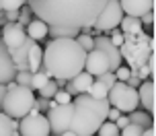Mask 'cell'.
I'll return each instance as SVG.
<instances>
[{
  "mask_svg": "<svg viewBox=\"0 0 156 136\" xmlns=\"http://www.w3.org/2000/svg\"><path fill=\"white\" fill-rule=\"evenodd\" d=\"M31 13L47 25L93 27L107 0H29Z\"/></svg>",
  "mask_w": 156,
  "mask_h": 136,
  "instance_id": "6da1fadb",
  "label": "cell"
},
{
  "mask_svg": "<svg viewBox=\"0 0 156 136\" xmlns=\"http://www.w3.org/2000/svg\"><path fill=\"white\" fill-rule=\"evenodd\" d=\"M86 52L76 39H51L43 52V68L55 80H70L84 70Z\"/></svg>",
  "mask_w": 156,
  "mask_h": 136,
  "instance_id": "7a4b0ae2",
  "label": "cell"
},
{
  "mask_svg": "<svg viewBox=\"0 0 156 136\" xmlns=\"http://www.w3.org/2000/svg\"><path fill=\"white\" fill-rule=\"evenodd\" d=\"M74 112H72L70 132L76 136H94L103 122H107V113L111 109L109 99H93L86 93L76 95L72 99Z\"/></svg>",
  "mask_w": 156,
  "mask_h": 136,
  "instance_id": "3957f363",
  "label": "cell"
},
{
  "mask_svg": "<svg viewBox=\"0 0 156 136\" xmlns=\"http://www.w3.org/2000/svg\"><path fill=\"white\" fill-rule=\"evenodd\" d=\"M33 105H35V95L31 89L19 87L15 80H10L6 85V95H4L0 112L12 120H21L33 109Z\"/></svg>",
  "mask_w": 156,
  "mask_h": 136,
  "instance_id": "277c9868",
  "label": "cell"
},
{
  "mask_svg": "<svg viewBox=\"0 0 156 136\" xmlns=\"http://www.w3.org/2000/svg\"><path fill=\"white\" fill-rule=\"evenodd\" d=\"M150 54H154V50L150 48V35H146L144 31L138 35H123V43L119 46V56L121 60H125V66L129 70L144 66Z\"/></svg>",
  "mask_w": 156,
  "mask_h": 136,
  "instance_id": "5b68a950",
  "label": "cell"
},
{
  "mask_svg": "<svg viewBox=\"0 0 156 136\" xmlns=\"http://www.w3.org/2000/svg\"><path fill=\"white\" fill-rule=\"evenodd\" d=\"M107 99H109L111 107L119 109L121 113H132L140 107V99H138V89H132L129 85L125 83H119L117 80L115 85L109 89L107 93Z\"/></svg>",
  "mask_w": 156,
  "mask_h": 136,
  "instance_id": "8992f818",
  "label": "cell"
},
{
  "mask_svg": "<svg viewBox=\"0 0 156 136\" xmlns=\"http://www.w3.org/2000/svg\"><path fill=\"white\" fill-rule=\"evenodd\" d=\"M72 112H74V105H55L47 109V122H49V134L54 136H62L64 132L70 130L72 124Z\"/></svg>",
  "mask_w": 156,
  "mask_h": 136,
  "instance_id": "52a82bcc",
  "label": "cell"
},
{
  "mask_svg": "<svg viewBox=\"0 0 156 136\" xmlns=\"http://www.w3.org/2000/svg\"><path fill=\"white\" fill-rule=\"evenodd\" d=\"M121 19H123V10L119 6V0H107V4L101 10V15L94 19L93 27H94L97 33H103V31L109 33L111 29H117L119 27Z\"/></svg>",
  "mask_w": 156,
  "mask_h": 136,
  "instance_id": "ba28073f",
  "label": "cell"
},
{
  "mask_svg": "<svg viewBox=\"0 0 156 136\" xmlns=\"http://www.w3.org/2000/svg\"><path fill=\"white\" fill-rule=\"evenodd\" d=\"M19 134L21 136H49V122L43 113H39L35 107L19 122Z\"/></svg>",
  "mask_w": 156,
  "mask_h": 136,
  "instance_id": "9c48e42d",
  "label": "cell"
},
{
  "mask_svg": "<svg viewBox=\"0 0 156 136\" xmlns=\"http://www.w3.org/2000/svg\"><path fill=\"white\" fill-rule=\"evenodd\" d=\"M0 41L8 48V52H12L27 41V31L19 23H6L0 29Z\"/></svg>",
  "mask_w": 156,
  "mask_h": 136,
  "instance_id": "30bf717a",
  "label": "cell"
},
{
  "mask_svg": "<svg viewBox=\"0 0 156 136\" xmlns=\"http://www.w3.org/2000/svg\"><path fill=\"white\" fill-rule=\"evenodd\" d=\"M84 72H88L90 76H99L103 72H109V60L101 50L93 48L90 52H86L84 60Z\"/></svg>",
  "mask_w": 156,
  "mask_h": 136,
  "instance_id": "8fae6325",
  "label": "cell"
},
{
  "mask_svg": "<svg viewBox=\"0 0 156 136\" xmlns=\"http://www.w3.org/2000/svg\"><path fill=\"white\" fill-rule=\"evenodd\" d=\"M94 48L101 50L103 54L107 56V60H109V72H115L119 66L123 64V60H121V56H119V48L111 43L109 37L97 35V37H94Z\"/></svg>",
  "mask_w": 156,
  "mask_h": 136,
  "instance_id": "7c38bea8",
  "label": "cell"
},
{
  "mask_svg": "<svg viewBox=\"0 0 156 136\" xmlns=\"http://www.w3.org/2000/svg\"><path fill=\"white\" fill-rule=\"evenodd\" d=\"M15 74H16V68L12 58H10V52L0 41V85H8L10 80H15Z\"/></svg>",
  "mask_w": 156,
  "mask_h": 136,
  "instance_id": "4fadbf2b",
  "label": "cell"
},
{
  "mask_svg": "<svg viewBox=\"0 0 156 136\" xmlns=\"http://www.w3.org/2000/svg\"><path fill=\"white\" fill-rule=\"evenodd\" d=\"M119 6L127 17H138L146 15L150 10H154V0H119Z\"/></svg>",
  "mask_w": 156,
  "mask_h": 136,
  "instance_id": "5bb4252c",
  "label": "cell"
},
{
  "mask_svg": "<svg viewBox=\"0 0 156 136\" xmlns=\"http://www.w3.org/2000/svg\"><path fill=\"white\" fill-rule=\"evenodd\" d=\"M138 99L144 112L152 116L154 113V80H142V85L138 87Z\"/></svg>",
  "mask_w": 156,
  "mask_h": 136,
  "instance_id": "9a60e30c",
  "label": "cell"
},
{
  "mask_svg": "<svg viewBox=\"0 0 156 136\" xmlns=\"http://www.w3.org/2000/svg\"><path fill=\"white\" fill-rule=\"evenodd\" d=\"M47 35L51 39H76L80 35L78 27H62V25H47Z\"/></svg>",
  "mask_w": 156,
  "mask_h": 136,
  "instance_id": "2e32d148",
  "label": "cell"
},
{
  "mask_svg": "<svg viewBox=\"0 0 156 136\" xmlns=\"http://www.w3.org/2000/svg\"><path fill=\"white\" fill-rule=\"evenodd\" d=\"M27 64H29V72H37V70H41V66H43V48L39 46L37 41H35L31 46V50H29Z\"/></svg>",
  "mask_w": 156,
  "mask_h": 136,
  "instance_id": "e0dca14e",
  "label": "cell"
},
{
  "mask_svg": "<svg viewBox=\"0 0 156 136\" xmlns=\"http://www.w3.org/2000/svg\"><path fill=\"white\" fill-rule=\"evenodd\" d=\"M27 37H31L33 41H39L43 39V37H47V23H43L41 19H33L31 23L27 25Z\"/></svg>",
  "mask_w": 156,
  "mask_h": 136,
  "instance_id": "ac0fdd59",
  "label": "cell"
},
{
  "mask_svg": "<svg viewBox=\"0 0 156 136\" xmlns=\"http://www.w3.org/2000/svg\"><path fill=\"white\" fill-rule=\"evenodd\" d=\"M127 120L129 124H136V126H140V128H154V120H152V116L148 112H144V109H136V112L127 113Z\"/></svg>",
  "mask_w": 156,
  "mask_h": 136,
  "instance_id": "d6986e66",
  "label": "cell"
},
{
  "mask_svg": "<svg viewBox=\"0 0 156 136\" xmlns=\"http://www.w3.org/2000/svg\"><path fill=\"white\" fill-rule=\"evenodd\" d=\"M119 31L123 33V35H138V33H142L144 29H142V23L138 17H127L125 15L123 19H121V23H119Z\"/></svg>",
  "mask_w": 156,
  "mask_h": 136,
  "instance_id": "ffe728a7",
  "label": "cell"
},
{
  "mask_svg": "<svg viewBox=\"0 0 156 136\" xmlns=\"http://www.w3.org/2000/svg\"><path fill=\"white\" fill-rule=\"evenodd\" d=\"M70 83H72V87H74V93L76 95H80V93H86L88 91V87L93 85V76L88 74V72H78L74 79H70Z\"/></svg>",
  "mask_w": 156,
  "mask_h": 136,
  "instance_id": "44dd1931",
  "label": "cell"
},
{
  "mask_svg": "<svg viewBox=\"0 0 156 136\" xmlns=\"http://www.w3.org/2000/svg\"><path fill=\"white\" fill-rule=\"evenodd\" d=\"M33 43H35V41H33L31 37H27V41H25L21 48H16V50L10 52V58H12L15 64H19V62H27V56H29V50H31Z\"/></svg>",
  "mask_w": 156,
  "mask_h": 136,
  "instance_id": "7402d4cb",
  "label": "cell"
},
{
  "mask_svg": "<svg viewBox=\"0 0 156 136\" xmlns=\"http://www.w3.org/2000/svg\"><path fill=\"white\" fill-rule=\"evenodd\" d=\"M16 128H19V122L0 112V136H10L12 130H16Z\"/></svg>",
  "mask_w": 156,
  "mask_h": 136,
  "instance_id": "603a6c76",
  "label": "cell"
},
{
  "mask_svg": "<svg viewBox=\"0 0 156 136\" xmlns=\"http://www.w3.org/2000/svg\"><path fill=\"white\" fill-rule=\"evenodd\" d=\"M107 93H109V89H105L99 80H93V85L86 91V95H90L93 99H107Z\"/></svg>",
  "mask_w": 156,
  "mask_h": 136,
  "instance_id": "cb8c5ba5",
  "label": "cell"
},
{
  "mask_svg": "<svg viewBox=\"0 0 156 136\" xmlns=\"http://www.w3.org/2000/svg\"><path fill=\"white\" fill-rule=\"evenodd\" d=\"M47 80H49V76H47V72H45V68L41 66V70H37V72H33V76H31V91L33 89H41L43 85H45Z\"/></svg>",
  "mask_w": 156,
  "mask_h": 136,
  "instance_id": "d4e9b609",
  "label": "cell"
},
{
  "mask_svg": "<svg viewBox=\"0 0 156 136\" xmlns=\"http://www.w3.org/2000/svg\"><path fill=\"white\" fill-rule=\"evenodd\" d=\"M60 89H58V85H55V80H47L43 87L39 89V97H43V99H54V95L58 93Z\"/></svg>",
  "mask_w": 156,
  "mask_h": 136,
  "instance_id": "484cf974",
  "label": "cell"
},
{
  "mask_svg": "<svg viewBox=\"0 0 156 136\" xmlns=\"http://www.w3.org/2000/svg\"><path fill=\"white\" fill-rule=\"evenodd\" d=\"M33 13H31V8H29V4H27V2H25L23 6L19 8V19H16V23L21 25V27H27V25L31 23L33 19Z\"/></svg>",
  "mask_w": 156,
  "mask_h": 136,
  "instance_id": "4316f807",
  "label": "cell"
},
{
  "mask_svg": "<svg viewBox=\"0 0 156 136\" xmlns=\"http://www.w3.org/2000/svg\"><path fill=\"white\" fill-rule=\"evenodd\" d=\"M99 136H117L119 134V128L115 126V122H103L101 128L97 130Z\"/></svg>",
  "mask_w": 156,
  "mask_h": 136,
  "instance_id": "83f0119b",
  "label": "cell"
},
{
  "mask_svg": "<svg viewBox=\"0 0 156 136\" xmlns=\"http://www.w3.org/2000/svg\"><path fill=\"white\" fill-rule=\"evenodd\" d=\"M76 41H78V46L84 50V52H90V50L94 48V37L93 35H84V33H80L76 37Z\"/></svg>",
  "mask_w": 156,
  "mask_h": 136,
  "instance_id": "f1b7e54d",
  "label": "cell"
},
{
  "mask_svg": "<svg viewBox=\"0 0 156 136\" xmlns=\"http://www.w3.org/2000/svg\"><path fill=\"white\" fill-rule=\"evenodd\" d=\"M31 76H33V72H16L15 74V83L19 85V87H27V89H31Z\"/></svg>",
  "mask_w": 156,
  "mask_h": 136,
  "instance_id": "f546056e",
  "label": "cell"
},
{
  "mask_svg": "<svg viewBox=\"0 0 156 136\" xmlns=\"http://www.w3.org/2000/svg\"><path fill=\"white\" fill-rule=\"evenodd\" d=\"M97 80H99L105 89H111L117 83V79H115V74H113V72H103V74H99V76H97Z\"/></svg>",
  "mask_w": 156,
  "mask_h": 136,
  "instance_id": "4dcf8cb0",
  "label": "cell"
},
{
  "mask_svg": "<svg viewBox=\"0 0 156 136\" xmlns=\"http://www.w3.org/2000/svg\"><path fill=\"white\" fill-rule=\"evenodd\" d=\"M27 0H0V10H19Z\"/></svg>",
  "mask_w": 156,
  "mask_h": 136,
  "instance_id": "1f68e13d",
  "label": "cell"
},
{
  "mask_svg": "<svg viewBox=\"0 0 156 136\" xmlns=\"http://www.w3.org/2000/svg\"><path fill=\"white\" fill-rule=\"evenodd\" d=\"M144 128L136 126V124H127L123 130H119V136H142Z\"/></svg>",
  "mask_w": 156,
  "mask_h": 136,
  "instance_id": "d6a6232c",
  "label": "cell"
},
{
  "mask_svg": "<svg viewBox=\"0 0 156 136\" xmlns=\"http://www.w3.org/2000/svg\"><path fill=\"white\" fill-rule=\"evenodd\" d=\"M54 101L58 105H68V103H72V95L66 93V91H58V93L54 95Z\"/></svg>",
  "mask_w": 156,
  "mask_h": 136,
  "instance_id": "836d02e7",
  "label": "cell"
},
{
  "mask_svg": "<svg viewBox=\"0 0 156 136\" xmlns=\"http://www.w3.org/2000/svg\"><path fill=\"white\" fill-rule=\"evenodd\" d=\"M113 74H115V79L119 80V83H125V80L129 79V74H132V70H129V68H127V66H119V68H117L115 72H113Z\"/></svg>",
  "mask_w": 156,
  "mask_h": 136,
  "instance_id": "e575fe53",
  "label": "cell"
},
{
  "mask_svg": "<svg viewBox=\"0 0 156 136\" xmlns=\"http://www.w3.org/2000/svg\"><path fill=\"white\" fill-rule=\"evenodd\" d=\"M140 23H142V29H152V25H154V10H150L146 15L140 17Z\"/></svg>",
  "mask_w": 156,
  "mask_h": 136,
  "instance_id": "d590c367",
  "label": "cell"
},
{
  "mask_svg": "<svg viewBox=\"0 0 156 136\" xmlns=\"http://www.w3.org/2000/svg\"><path fill=\"white\" fill-rule=\"evenodd\" d=\"M39 113H45L49 109V99H43V97H35V105H33Z\"/></svg>",
  "mask_w": 156,
  "mask_h": 136,
  "instance_id": "8d00e7d4",
  "label": "cell"
},
{
  "mask_svg": "<svg viewBox=\"0 0 156 136\" xmlns=\"http://www.w3.org/2000/svg\"><path fill=\"white\" fill-rule=\"evenodd\" d=\"M109 35H111V39H109V41L113 43V46H117V48H119V46L123 43V33L119 31V29H111Z\"/></svg>",
  "mask_w": 156,
  "mask_h": 136,
  "instance_id": "74e56055",
  "label": "cell"
},
{
  "mask_svg": "<svg viewBox=\"0 0 156 136\" xmlns=\"http://www.w3.org/2000/svg\"><path fill=\"white\" fill-rule=\"evenodd\" d=\"M4 19H6V23H16L19 10H4Z\"/></svg>",
  "mask_w": 156,
  "mask_h": 136,
  "instance_id": "f35d334b",
  "label": "cell"
},
{
  "mask_svg": "<svg viewBox=\"0 0 156 136\" xmlns=\"http://www.w3.org/2000/svg\"><path fill=\"white\" fill-rule=\"evenodd\" d=\"M125 85H129V87H132V89H138V87H140V85H142V80L138 79L136 74H129V79L125 80Z\"/></svg>",
  "mask_w": 156,
  "mask_h": 136,
  "instance_id": "ab89813d",
  "label": "cell"
},
{
  "mask_svg": "<svg viewBox=\"0 0 156 136\" xmlns=\"http://www.w3.org/2000/svg\"><path fill=\"white\" fill-rule=\"evenodd\" d=\"M127 124H129V120H127V116H125V113H121V116H119V118L115 120V126H117L119 130H123Z\"/></svg>",
  "mask_w": 156,
  "mask_h": 136,
  "instance_id": "60d3db41",
  "label": "cell"
},
{
  "mask_svg": "<svg viewBox=\"0 0 156 136\" xmlns=\"http://www.w3.org/2000/svg\"><path fill=\"white\" fill-rule=\"evenodd\" d=\"M119 116H121V112H119V109H115V107H111L109 113H107V120H109V122H115Z\"/></svg>",
  "mask_w": 156,
  "mask_h": 136,
  "instance_id": "b9f144b4",
  "label": "cell"
},
{
  "mask_svg": "<svg viewBox=\"0 0 156 136\" xmlns=\"http://www.w3.org/2000/svg\"><path fill=\"white\" fill-rule=\"evenodd\" d=\"M4 95H6V85H0V109H2V101H4Z\"/></svg>",
  "mask_w": 156,
  "mask_h": 136,
  "instance_id": "7bdbcfd3",
  "label": "cell"
},
{
  "mask_svg": "<svg viewBox=\"0 0 156 136\" xmlns=\"http://www.w3.org/2000/svg\"><path fill=\"white\" fill-rule=\"evenodd\" d=\"M142 136H154V128H146L142 132Z\"/></svg>",
  "mask_w": 156,
  "mask_h": 136,
  "instance_id": "ee69618b",
  "label": "cell"
},
{
  "mask_svg": "<svg viewBox=\"0 0 156 136\" xmlns=\"http://www.w3.org/2000/svg\"><path fill=\"white\" fill-rule=\"evenodd\" d=\"M0 25H2V27L6 25V19H4V13H0Z\"/></svg>",
  "mask_w": 156,
  "mask_h": 136,
  "instance_id": "f6af8a7d",
  "label": "cell"
},
{
  "mask_svg": "<svg viewBox=\"0 0 156 136\" xmlns=\"http://www.w3.org/2000/svg\"><path fill=\"white\" fill-rule=\"evenodd\" d=\"M62 136H76V134H74V132H70V130H68V132H64Z\"/></svg>",
  "mask_w": 156,
  "mask_h": 136,
  "instance_id": "bcb514c9",
  "label": "cell"
},
{
  "mask_svg": "<svg viewBox=\"0 0 156 136\" xmlns=\"http://www.w3.org/2000/svg\"><path fill=\"white\" fill-rule=\"evenodd\" d=\"M10 136H21V134H19V130H12V134H10Z\"/></svg>",
  "mask_w": 156,
  "mask_h": 136,
  "instance_id": "7dc6e473",
  "label": "cell"
},
{
  "mask_svg": "<svg viewBox=\"0 0 156 136\" xmlns=\"http://www.w3.org/2000/svg\"><path fill=\"white\" fill-rule=\"evenodd\" d=\"M27 2H29V0H27Z\"/></svg>",
  "mask_w": 156,
  "mask_h": 136,
  "instance_id": "c3c4849f",
  "label": "cell"
},
{
  "mask_svg": "<svg viewBox=\"0 0 156 136\" xmlns=\"http://www.w3.org/2000/svg\"><path fill=\"white\" fill-rule=\"evenodd\" d=\"M117 136H119V134H117Z\"/></svg>",
  "mask_w": 156,
  "mask_h": 136,
  "instance_id": "681fc988",
  "label": "cell"
}]
</instances>
